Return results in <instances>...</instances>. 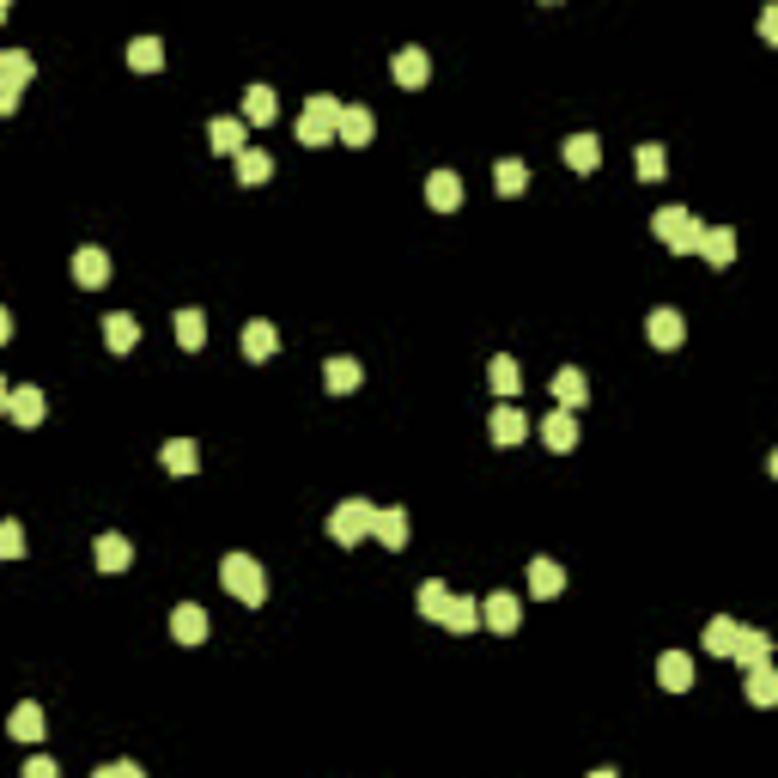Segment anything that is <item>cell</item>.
Here are the masks:
<instances>
[{"label":"cell","mask_w":778,"mask_h":778,"mask_svg":"<svg viewBox=\"0 0 778 778\" xmlns=\"http://www.w3.org/2000/svg\"><path fill=\"white\" fill-rule=\"evenodd\" d=\"M207 140H213V152L238 159V152L250 146V128H244V116H213V122H207Z\"/></svg>","instance_id":"8992f818"},{"label":"cell","mask_w":778,"mask_h":778,"mask_svg":"<svg viewBox=\"0 0 778 778\" xmlns=\"http://www.w3.org/2000/svg\"><path fill=\"white\" fill-rule=\"evenodd\" d=\"M645 335H651V347H657V353H675V347L687 341V323H681V310H669V304H663V310H651Z\"/></svg>","instance_id":"5b68a950"},{"label":"cell","mask_w":778,"mask_h":778,"mask_svg":"<svg viewBox=\"0 0 778 778\" xmlns=\"http://www.w3.org/2000/svg\"><path fill=\"white\" fill-rule=\"evenodd\" d=\"M389 73H396V86H408V92H414V86H426V73H432V55H426V49H402Z\"/></svg>","instance_id":"7402d4cb"},{"label":"cell","mask_w":778,"mask_h":778,"mask_svg":"<svg viewBox=\"0 0 778 778\" xmlns=\"http://www.w3.org/2000/svg\"><path fill=\"white\" fill-rule=\"evenodd\" d=\"M0 19H7V0H0Z\"/></svg>","instance_id":"c3c4849f"},{"label":"cell","mask_w":778,"mask_h":778,"mask_svg":"<svg viewBox=\"0 0 778 778\" xmlns=\"http://www.w3.org/2000/svg\"><path fill=\"white\" fill-rule=\"evenodd\" d=\"M663 171H669V159H663V146H639V177H645V183H657Z\"/></svg>","instance_id":"ab89813d"},{"label":"cell","mask_w":778,"mask_h":778,"mask_svg":"<svg viewBox=\"0 0 778 778\" xmlns=\"http://www.w3.org/2000/svg\"><path fill=\"white\" fill-rule=\"evenodd\" d=\"M13 110H19V86L0 80V116H13Z\"/></svg>","instance_id":"ee69618b"},{"label":"cell","mask_w":778,"mask_h":778,"mask_svg":"<svg viewBox=\"0 0 778 778\" xmlns=\"http://www.w3.org/2000/svg\"><path fill=\"white\" fill-rule=\"evenodd\" d=\"M493 389H499V396H517V389H523V371H517V359H511V353H499V359H493Z\"/></svg>","instance_id":"8d00e7d4"},{"label":"cell","mask_w":778,"mask_h":778,"mask_svg":"<svg viewBox=\"0 0 778 778\" xmlns=\"http://www.w3.org/2000/svg\"><path fill=\"white\" fill-rule=\"evenodd\" d=\"M323 383L335 389V396H353V389L365 383V371H359V359H347V353H335V359L323 365Z\"/></svg>","instance_id":"ffe728a7"},{"label":"cell","mask_w":778,"mask_h":778,"mask_svg":"<svg viewBox=\"0 0 778 778\" xmlns=\"http://www.w3.org/2000/svg\"><path fill=\"white\" fill-rule=\"evenodd\" d=\"M699 256H706L712 268H730L736 262V231L730 225H706L699 231Z\"/></svg>","instance_id":"7c38bea8"},{"label":"cell","mask_w":778,"mask_h":778,"mask_svg":"<svg viewBox=\"0 0 778 778\" xmlns=\"http://www.w3.org/2000/svg\"><path fill=\"white\" fill-rule=\"evenodd\" d=\"M231 165H238V183H250V189L274 177V159H268L262 146H244V152H238V159H231Z\"/></svg>","instance_id":"cb8c5ba5"},{"label":"cell","mask_w":778,"mask_h":778,"mask_svg":"<svg viewBox=\"0 0 778 778\" xmlns=\"http://www.w3.org/2000/svg\"><path fill=\"white\" fill-rule=\"evenodd\" d=\"M7 341H13V310L0 304V347H7Z\"/></svg>","instance_id":"f6af8a7d"},{"label":"cell","mask_w":778,"mask_h":778,"mask_svg":"<svg viewBox=\"0 0 778 778\" xmlns=\"http://www.w3.org/2000/svg\"><path fill=\"white\" fill-rule=\"evenodd\" d=\"M134 341H140V323L128 317V310H110L104 317V347L110 353H134Z\"/></svg>","instance_id":"d6986e66"},{"label":"cell","mask_w":778,"mask_h":778,"mask_svg":"<svg viewBox=\"0 0 778 778\" xmlns=\"http://www.w3.org/2000/svg\"><path fill=\"white\" fill-rule=\"evenodd\" d=\"M541 444H548V450H560V456H566V450L578 444V414H560V408H554L548 420H541Z\"/></svg>","instance_id":"ac0fdd59"},{"label":"cell","mask_w":778,"mask_h":778,"mask_svg":"<svg viewBox=\"0 0 778 778\" xmlns=\"http://www.w3.org/2000/svg\"><path fill=\"white\" fill-rule=\"evenodd\" d=\"M760 37H766V43H778V7H766V13H760Z\"/></svg>","instance_id":"7bdbcfd3"},{"label":"cell","mask_w":778,"mask_h":778,"mask_svg":"<svg viewBox=\"0 0 778 778\" xmlns=\"http://www.w3.org/2000/svg\"><path fill=\"white\" fill-rule=\"evenodd\" d=\"M657 681H663L669 693H687V687H693V657H687V651H663V657H657Z\"/></svg>","instance_id":"2e32d148"},{"label":"cell","mask_w":778,"mask_h":778,"mask_svg":"<svg viewBox=\"0 0 778 778\" xmlns=\"http://www.w3.org/2000/svg\"><path fill=\"white\" fill-rule=\"evenodd\" d=\"M651 231H657V238L675 250V256H699V231H706V225H699L687 207H657V219H651Z\"/></svg>","instance_id":"7a4b0ae2"},{"label":"cell","mask_w":778,"mask_h":778,"mask_svg":"<svg viewBox=\"0 0 778 778\" xmlns=\"http://www.w3.org/2000/svg\"><path fill=\"white\" fill-rule=\"evenodd\" d=\"M554 402H560V414H578V408L590 402V383H584L578 365H560V371H554Z\"/></svg>","instance_id":"52a82bcc"},{"label":"cell","mask_w":778,"mask_h":778,"mask_svg":"<svg viewBox=\"0 0 778 778\" xmlns=\"http://www.w3.org/2000/svg\"><path fill=\"white\" fill-rule=\"evenodd\" d=\"M730 663H742V669H754V663H772V633H760V627H736Z\"/></svg>","instance_id":"ba28073f"},{"label":"cell","mask_w":778,"mask_h":778,"mask_svg":"<svg viewBox=\"0 0 778 778\" xmlns=\"http://www.w3.org/2000/svg\"><path fill=\"white\" fill-rule=\"evenodd\" d=\"M19 742H43V706L37 699H25V706H13V724H7Z\"/></svg>","instance_id":"d6a6232c"},{"label":"cell","mask_w":778,"mask_h":778,"mask_svg":"<svg viewBox=\"0 0 778 778\" xmlns=\"http://www.w3.org/2000/svg\"><path fill=\"white\" fill-rule=\"evenodd\" d=\"M73 280H80V286H92V292H98V286L110 280V256H104L98 244H86L80 256H73Z\"/></svg>","instance_id":"e0dca14e"},{"label":"cell","mask_w":778,"mask_h":778,"mask_svg":"<svg viewBox=\"0 0 778 778\" xmlns=\"http://www.w3.org/2000/svg\"><path fill=\"white\" fill-rule=\"evenodd\" d=\"M566 165H572V171H596V165H602V140H596V134H572V140H566Z\"/></svg>","instance_id":"4dcf8cb0"},{"label":"cell","mask_w":778,"mask_h":778,"mask_svg":"<svg viewBox=\"0 0 778 778\" xmlns=\"http://www.w3.org/2000/svg\"><path fill=\"white\" fill-rule=\"evenodd\" d=\"M171 639H177V645H201V639H207V608H201V602L171 608Z\"/></svg>","instance_id":"30bf717a"},{"label":"cell","mask_w":778,"mask_h":778,"mask_svg":"<svg viewBox=\"0 0 778 778\" xmlns=\"http://www.w3.org/2000/svg\"><path fill=\"white\" fill-rule=\"evenodd\" d=\"M98 572H128V560H134V548H128V535H98Z\"/></svg>","instance_id":"4316f807"},{"label":"cell","mask_w":778,"mask_h":778,"mask_svg":"<svg viewBox=\"0 0 778 778\" xmlns=\"http://www.w3.org/2000/svg\"><path fill=\"white\" fill-rule=\"evenodd\" d=\"M25 554V529L13 517H0V560H19Z\"/></svg>","instance_id":"f35d334b"},{"label":"cell","mask_w":778,"mask_h":778,"mask_svg":"<svg viewBox=\"0 0 778 778\" xmlns=\"http://www.w3.org/2000/svg\"><path fill=\"white\" fill-rule=\"evenodd\" d=\"M92 778H146V772H140L134 760H110V766H98Z\"/></svg>","instance_id":"60d3db41"},{"label":"cell","mask_w":778,"mask_h":778,"mask_svg":"<svg viewBox=\"0 0 778 778\" xmlns=\"http://www.w3.org/2000/svg\"><path fill=\"white\" fill-rule=\"evenodd\" d=\"M7 402H13V383H0V414H7Z\"/></svg>","instance_id":"bcb514c9"},{"label":"cell","mask_w":778,"mask_h":778,"mask_svg":"<svg viewBox=\"0 0 778 778\" xmlns=\"http://www.w3.org/2000/svg\"><path fill=\"white\" fill-rule=\"evenodd\" d=\"M238 347H244V359H256V365H262V359H274V347H280V335H274V323H262V317H256V323H244V335H238Z\"/></svg>","instance_id":"5bb4252c"},{"label":"cell","mask_w":778,"mask_h":778,"mask_svg":"<svg viewBox=\"0 0 778 778\" xmlns=\"http://www.w3.org/2000/svg\"><path fill=\"white\" fill-rule=\"evenodd\" d=\"M748 699H754V706H778V669L772 663L748 669Z\"/></svg>","instance_id":"1f68e13d"},{"label":"cell","mask_w":778,"mask_h":778,"mask_svg":"<svg viewBox=\"0 0 778 778\" xmlns=\"http://www.w3.org/2000/svg\"><path fill=\"white\" fill-rule=\"evenodd\" d=\"M371 523H377V505H365V499H347V505L329 511V535L341 541V548H359V541H371Z\"/></svg>","instance_id":"3957f363"},{"label":"cell","mask_w":778,"mask_h":778,"mask_svg":"<svg viewBox=\"0 0 778 778\" xmlns=\"http://www.w3.org/2000/svg\"><path fill=\"white\" fill-rule=\"evenodd\" d=\"M487 432H493V444H505V450H511V444H523V438H529V420H523L511 402H505V408H493Z\"/></svg>","instance_id":"9a60e30c"},{"label":"cell","mask_w":778,"mask_h":778,"mask_svg":"<svg viewBox=\"0 0 778 778\" xmlns=\"http://www.w3.org/2000/svg\"><path fill=\"white\" fill-rule=\"evenodd\" d=\"M371 541H383L389 554H402V548H408V511H402V505L377 511V523H371Z\"/></svg>","instance_id":"9c48e42d"},{"label":"cell","mask_w":778,"mask_h":778,"mask_svg":"<svg viewBox=\"0 0 778 778\" xmlns=\"http://www.w3.org/2000/svg\"><path fill=\"white\" fill-rule=\"evenodd\" d=\"M699 645H706L712 657H730V645H736V620H730V614H712L706 633H699Z\"/></svg>","instance_id":"f1b7e54d"},{"label":"cell","mask_w":778,"mask_h":778,"mask_svg":"<svg viewBox=\"0 0 778 778\" xmlns=\"http://www.w3.org/2000/svg\"><path fill=\"white\" fill-rule=\"evenodd\" d=\"M128 67H134V73H159V67H165V43H159V37H134V43H128Z\"/></svg>","instance_id":"f546056e"},{"label":"cell","mask_w":778,"mask_h":778,"mask_svg":"<svg viewBox=\"0 0 778 778\" xmlns=\"http://www.w3.org/2000/svg\"><path fill=\"white\" fill-rule=\"evenodd\" d=\"M165 469H171V475H195V469H201L195 438H171V444H165Z\"/></svg>","instance_id":"836d02e7"},{"label":"cell","mask_w":778,"mask_h":778,"mask_svg":"<svg viewBox=\"0 0 778 778\" xmlns=\"http://www.w3.org/2000/svg\"><path fill=\"white\" fill-rule=\"evenodd\" d=\"M177 347H189V353L207 347V317L201 310H177Z\"/></svg>","instance_id":"e575fe53"},{"label":"cell","mask_w":778,"mask_h":778,"mask_svg":"<svg viewBox=\"0 0 778 778\" xmlns=\"http://www.w3.org/2000/svg\"><path fill=\"white\" fill-rule=\"evenodd\" d=\"M19 778H61V772H55V760H49V754H37V760H25V772H19Z\"/></svg>","instance_id":"b9f144b4"},{"label":"cell","mask_w":778,"mask_h":778,"mask_svg":"<svg viewBox=\"0 0 778 778\" xmlns=\"http://www.w3.org/2000/svg\"><path fill=\"white\" fill-rule=\"evenodd\" d=\"M0 80H7V86H19V92H25V86L37 80V61H31L25 49H0Z\"/></svg>","instance_id":"d4e9b609"},{"label":"cell","mask_w":778,"mask_h":778,"mask_svg":"<svg viewBox=\"0 0 778 778\" xmlns=\"http://www.w3.org/2000/svg\"><path fill=\"white\" fill-rule=\"evenodd\" d=\"M7 414H13V426H37V420H43V389L19 383V389H13V402H7Z\"/></svg>","instance_id":"484cf974"},{"label":"cell","mask_w":778,"mask_h":778,"mask_svg":"<svg viewBox=\"0 0 778 778\" xmlns=\"http://www.w3.org/2000/svg\"><path fill=\"white\" fill-rule=\"evenodd\" d=\"M274 116H280L274 86H250V92H244V128H268Z\"/></svg>","instance_id":"603a6c76"},{"label":"cell","mask_w":778,"mask_h":778,"mask_svg":"<svg viewBox=\"0 0 778 778\" xmlns=\"http://www.w3.org/2000/svg\"><path fill=\"white\" fill-rule=\"evenodd\" d=\"M529 590H535L541 602H548V596H560V590H566V572H560L554 560H529Z\"/></svg>","instance_id":"83f0119b"},{"label":"cell","mask_w":778,"mask_h":778,"mask_svg":"<svg viewBox=\"0 0 778 778\" xmlns=\"http://www.w3.org/2000/svg\"><path fill=\"white\" fill-rule=\"evenodd\" d=\"M438 627H444V633H475V627H481V602H475V596H450V608H444Z\"/></svg>","instance_id":"44dd1931"},{"label":"cell","mask_w":778,"mask_h":778,"mask_svg":"<svg viewBox=\"0 0 778 778\" xmlns=\"http://www.w3.org/2000/svg\"><path fill=\"white\" fill-rule=\"evenodd\" d=\"M444 608H450V584H438V578L420 584V614H426V620H444Z\"/></svg>","instance_id":"74e56055"},{"label":"cell","mask_w":778,"mask_h":778,"mask_svg":"<svg viewBox=\"0 0 778 778\" xmlns=\"http://www.w3.org/2000/svg\"><path fill=\"white\" fill-rule=\"evenodd\" d=\"M426 201H432L438 213H456V207H462V177H456V171H432V177H426Z\"/></svg>","instance_id":"4fadbf2b"},{"label":"cell","mask_w":778,"mask_h":778,"mask_svg":"<svg viewBox=\"0 0 778 778\" xmlns=\"http://www.w3.org/2000/svg\"><path fill=\"white\" fill-rule=\"evenodd\" d=\"M219 584L238 596V602H250V608L268 602V578H262V566H256L250 554H225V560H219Z\"/></svg>","instance_id":"6da1fadb"},{"label":"cell","mask_w":778,"mask_h":778,"mask_svg":"<svg viewBox=\"0 0 778 778\" xmlns=\"http://www.w3.org/2000/svg\"><path fill=\"white\" fill-rule=\"evenodd\" d=\"M493 183H499V195H523V189H529V171H523V159H499Z\"/></svg>","instance_id":"d590c367"},{"label":"cell","mask_w":778,"mask_h":778,"mask_svg":"<svg viewBox=\"0 0 778 778\" xmlns=\"http://www.w3.org/2000/svg\"><path fill=\"white\" fill-rule=\"evenodd\" d=\"M481 620H487L493 633H517V620H523V602H517L511 590H499V596H487V602H481Z\"/></svg>","instance_id":"8fae6325"},{"label":"cell","mask_w":778,"mask_h":778,"mask_svg":"<svg viewBox=\"0 0 778 778\" xmlns=\"http://www.w3.org/2000/svg\"><path fill=\"white\" fill-rule=\"evenodd\" d=\"M590 778H620V772H608V766H596V772H590Z\"/></svg>","instance_id":"7dc6e473"},{"label":"cell","mask_w":778,"mask_h":778,"mask_svg":"<svg viewBox=\"0 0 778 778\" xmlns=\"http://www.w3.org/2000/svg\"><path fill=\"white\" fill-rule=\"evenodd\" d=\"M371 134H377V116H371L365 104H341L335 140H341V146H371Z\"/></svg>","instance_id":"277c9868"}]
</instances>
